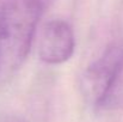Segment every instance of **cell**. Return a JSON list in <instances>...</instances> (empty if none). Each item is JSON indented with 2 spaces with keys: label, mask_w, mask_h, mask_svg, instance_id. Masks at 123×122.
<instances>
[{
  "label": "cell",
  "mask_w": 123,
  "mask_h": 122,
  "mask_svg": "<svg viewBox=\"0 0 123 122\" xmlns=\"http://www.w3.org/2000/svg\"><path fill=\"white\" fill-rule=\"evenodd\" d=\"M49 2L50 0H4L0 7V76L13 72L24 62Z\"/></svg>",
  "instance_id": "6da1fadb"
},
{
  "label": "cell",
  "mask_w": 123,
  "mask_h": 122,
  "mask_svg": "<svg viewBox=\"0 0 123 122\" xmlns=\"http://www.w3.org/2000/svg\"><path fill=\"white\" fill-rule=\"evenodd\" d=\"M123 74V44H111L84 72L81 90L94 107L106 104Z\"/></svg>",
  "instance_id": "7a4b0ae2"
},
{
  "label": "cell",
  "mask_w": 123,
  "mask_h": 122,
  "mask_svg": "<svg viewBox=\"0 0 123 122\" xmlns=\"http://www.w3.org/2000/svg\"><path fill=\"white\" fill-rule=\"evenodd\" d=\"M75 39L71 25L62 19L48 22L38 41V55L49 65H60L69 60L74 53Z\"/></svg>",
  "instance_id": "3957f363"
},
{
  "label": "cell",
  "mask_w": 123,
  "mask_h": 122,
  "mask_svg": "<svg viewBox=\"0 0 123 122\" xmlns=\"http://www.w3.org/2000/svg\"><path fill=\"white\" fill-rule=\"evenodd\" d=\"M6 122H22V121H19V120H8V121H6Z\"/></svg>",
  "instance_id": "277c9868"
}]
</instances>
